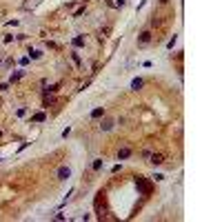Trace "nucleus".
<instances>
[{"instance_id": "nucleus-1", "label": "nucleus", "mask_w": 222, "mask_h": 222, "mask_svg": "<svg viewBox=\"0 0 222 222\" xmlns=\"http://www.w3.org/2000/svg\"><path fill=\"white\" fill-rule=\"evenodd\" d=\"M149 42H151V31L145 29V31L138 36V45H140V47H145V45H149Z\"/></svg>"}, {"instance_id": "nucleus-2", "label": "nucleus", "mask_w": 222, "mask_h": 222, "mask_svg": "<svg viewBox=\"0 0 222 222\" xmlns=\"http://www.w3.org/2000/svg\"><path fill=\"white\" fill-rule=\"evenodd\" d=\"M67 178H71V169L69 167H60L58 169V180H67Z\"/></svg>"}, {"instance_id": "nucleus-3", "label": "nucleus", "mask_w": 222, "mask_h": 222, "mask_svg": "<svg viewBox=\"0 0 222 222\" xmlns=\"http://www.w3.org/2000/svg\"><path fill=\"white\" fill-rule=\"evenodd\" d=\"M149 158H151V164H162L164 162V155L162 153H151Z\"/></svg>"}, {"instance_id": "nucleus-4", "label": "nucleus", "mask_w": 222, "mask_h": 222, "mask_svg": "<svg viewBox=\"0 0 222 222\" xmlns=\"http://www.w3.org/2000/svg\"><path fill=\"white\" fill-rule=\"evenodd\" d=\"M113 125H116L113 120H104V122H100V129H102V131H111Z\"/></svg>"}, {"instance_id": "nucleus-5", "label": "nucleus", "mask_w": 222, "mask_h": 222, "mask_svg": "<svg viewBox=\"0 0 222 222\" xmlns=\"http://www.w3.org/2000/svg\"><path fill=\"white\" fill-rule=\"evenodd\" d=\"M131 155V149H120L118 151V160H125V158H129Z\"/></svg>"}, {"instance_id": "nucleus-6", "label": "nucleus", "mask_w": 222, "mask_h": 222, "mask_svg": "<svg viewBox=\"0 0 222 222\" xmlns=\"http://www.w3.org/2000/svg\"><path fill=\"white\" fill-rule=\"evenodd\" d=\"M142 84H145V80H142V78H135V80L131 82V89H133V91H138Z\"/></svg>"}, {"instance_id": "nucleus-7", "label": "nucleus", "mask_w": 222, "mask_h": 222, "mask_svg": "<svg viewBox=\"0 0 222 222\" xmlns=\"http://www.w3.org/2000/svg\"><path fill=\"white\" fill-rule=\"evenodd\" d=\"M29 58H31V60L42 58V51H40V49H31V51H29Z\"/></svg>"}, {"instance_id": "nucleus-8", "label": "nucleus", "mask_w": 222, "mask_h": 222, "mask_svg": "<svg viewBox=\"0 0 222 222\" xmlns=\"http://www.w3.org/2000/svg\"><path fill=\"white\" fill-rule=\"evenodd\" d=\"M45 118H47L45 113H36V116H31V122H42Z\"/></svg>"}, {"instance_id": "nucleus-9", "label": "nucleus", "mask_w": 222, "mask_h": 222, "mask_svg": "<svg viewBox=\"0 0 222 222\" xmlns=\"http://www.w3.org/2000/svg\"><path fill=\"white\" fill-rule=\"evenodd\" d=\"M100 116H104V109L100 107V109H94L91 111V118H100Z\"/></svg>"}, {"instance_id": "nucleus-10", "label": "nucleus", "mask_w": 222, "mask_h": 222, "mask_svg": "<svg viewBox=\"0 0 222 222\" xmlns=\"http://www.w3.org/2000/svg\"><path fill=\"white\" fill-rule=\"evenodd\" d=\"M73 45L76 47H84V38H82V36H76V38H73Z\"/></svg>"}, {"instance_id": "nucleus-11", "label": "nucleus", "mask_w": 222, "mask_h": 222, "mask_svg": "<svg viewBox=\"0 0 222 222\" xmlns=\"http://www.w3.org/2000/svg\"><path fill=\"white\" fill-rule=\"evenodd\" d=\"M20 78H22V71H16V73H11L9 82H16V80H20Z\"/></svg>"}, {"instance_id": "nucleus-12", "label": "nucleus", "mask_w": 222, "mask_h": 222, "mask_svg": "<svg viewBox=\"0 0 222 222\" xmlns=\"http://www.w3.org/2000/svg\"><path fill=\"white\" fill-rule=\"evenodd\" d=\"M71 60H73V62H76V64H80V56H78V53H76V51H73V53H71Z\"/></svg>"}, {"instance_id": "nucleus-13", "label": "nucleus", "mask_w": 222, "mask_h": 222, "mask_svg": "<svg viewBox=\"0 0 222 222\" xmlns=\"http://www.w3.org/2000/svg\"><path fill=\"white\" fill-rule=\"evenodd\" d=\"M98 169H102V160H96L94 162V171H98Z\"/></svg>"}, {"instance_id": "nucleus-14", "label": "nucleus", "mask_w": 222, "mask_h": 222, "mask_svg": "<svg viewBox=\"0 0 222 222\" xmlns=\"http://www.w3.org/2000/svg\"><path fill=\"white\" fill-rule=\"evenodd\" d=\"M173 45H176V36H173V38H171V40L167 42V49H173Z\"/></svg>"}, {"instance_id": "nucleus-15", "label": "nucleus", "mask_w": 222, "mask_h": 222, "mask_svg": "<svg viewBox=\"0 0 222 222\" xmlns=\"http://www.w3.org/2000/svg\"><path fill=\"white\" fill-rule=\"evenodd\" d=\"M153 180H155V182H160V180H164V176H162V173H155V176H153Z\"/></svg>"}, {"instance_id": "nucleus-16", "label": "nucleus", "mask_w": 222, "mask_h": 222, "mask_svg": "<svg viewBox=\"0 0 222 222\" xmlns=\"http://www.w3.org/2000/svg\"><path fill=\"white\" fill-rule=\"evenodd\" d=\"M127 5V0H118V2H116V7H125Z\"/></svg>"}, {"instance_id": "nucleus-17", "label": "nucleus", "mask_w": 222, "mask_h": 222, "mask_svg": "<svg viewBox=\"0 0 222 222\" xmlns=\"http://www.w3.org/2000/svg\"><path fill=\"white\" fill-rule=\"evenodd\" d=\"M5 89H7V84H5V82H0V91H5Z\"/></svg>"}, {"instance_id": "nucleus-18", "label": "nucleus", "mask_w": 222, "mask_h": 222, "mask_svg": "<svg viewBox=\"0 0 222 222\" xmlns=\"http://www.w3.org/2000/svg\"><path fill=\"white\" fill-rule=\"evenodd\" d=\"M160 2H162V5H167V2H169V0H160Z\"/></svg>"}]
</instances>
